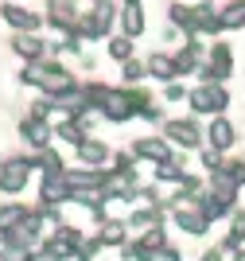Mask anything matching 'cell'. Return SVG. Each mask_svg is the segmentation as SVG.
<instances>
[{"mask_svg":"<svg viewBox=\"0 0 245 261\" xmlns=\"http://www.w3.org/2000/svg\"><path fill=\"white\" fill-rule=\"evenodd\" d=\"M222 172L230 175V179H234L237 187L245 184V164H241V160H230V164H222Z\"/></svg>","mask_w":245,"mask_h":261,"instance_id":"33","label":"cell"},{"mask_svg":"<svg viewBox=\"0 0 245 261\" xmlns=\"http://www.w3.org/2000/svg\"><path fill=\"white\" fill-rule=\"evenodd\" d=\"M222 253H226L222 246H218V250H206V253H203V261H222Z\"/></svg>","mask_w":245,"mask_h":261,"instance_id":"38","label":"cell"},{"mask_svg":"<svg viewBox=\"0 0 245 261\" xmlns=\"http://www.w3.org/2000/svg\"><path fill=\"white\" fill-rule=\"evenodd\" d=\"M47 246H51V250L66 261V257H74V253L82 250V234H78L74 226H59V230L51 234V238H47Z\"/></svg>","mask_w":245,"mask_h":261,"instance_id":"12","label":"cell"},{"mask_svg":"<svg viewBox=\"0 0 245 261\" xmlns=\"http://www.w3.org/2000/svg\"><path fill=\"white\" fill-rule=\"evenodd\" d=\"M128 152L137 156V160H148V164H168L171 160V141L168 137H140V141H132Z\"/></svg>","mask_w":245,"mask_h":261,"instance_id":"6","label":"cell"},{"mask_svg":"<svg viewBox=\"0 0 245 261\" xmlns=\"http://www.w3.org/2000/svg\"><path fill=\"white\" fill-rule=\"evenodd\" d=\"M140 246H144V250H160V246H168V234H164V226H152V230H144Z\"/></svg>","mask_w":245,"mask_h":261,"instance_id":"30","label":"cell"},{"mask_svg":"<svg viewBox=\"0 0 245 261\" xmlns=\"http://www.w3.org/2000/svg\"><path fill=\"white\" fill-rule=\"evenodd\" d=\"M20 137L28 144H32L35 152H39V148H51V141H55V129L51 125H47V121H39V117H28L20 125Z\"/></svg>","mask_w":245,"mask_h":261,"instance_id":"11","label":"cell"},{"mask_svg":"<svg viewBox=\"0 0 245 261\" xmlns=\"http://www.w3.org/2000/svg\"><path fill=\"white\" fill-rule=\"evenodd\" d=\"M218 28H222V16L210 4H199L195 8V32H218Z\"/></svg>","mask_w":245,"mask_h":261,"instance_id":"24","label":"cell"},{"mask_svg":"<svg viewBox=\"0 0 245 261\" xmlns=\"http://www.w3.org/2000/svg\"><path fill=\"white\" fill-rule=\"evenodd\" d=\"M164 98H168V101H179V98H187V90H183L179 82H168V90H164Z\"/></svg>","mask_w":245,"mask_h":261,"instance_id":"37","label":"cell"},{"mask_svg":"<svg viewBox=\"0 0 245 261\" xmlns=\"http://www.w3.org/2000/svg\"><path fill=\"white\" fill-rule=\"evenodd\" d=\"M210 191L218 199H226V203H234V199H237V184L226 172H210Z\"/></svg>","mask_w":245,"mask_h":261,"instance_id":"22","label":"cell"},{"mask_svg":"<svg viewBox=\"0 0 245 261\" xmlns=\"http://www.w3.org/2000/svg\"><path fill=\"white\" fill-rule=\"evenodd\" d=\"M12 51L20 55V59H28V63H39L43 55H47V47H43V39H35L32 32H20L12 39Z\"/></svg>","mask_w":245,"mask_h":261,"instance_id":"14","label":"cell"},{"mask_svg":"<svg viewBox=\"0 0 245 261\" xmlns=\"http://www.w3.org/2000/svg\"><path fill=\"white\" fill-rule=\"evenodd\" d=\"M234 261H245V250H234Z\"/></svg>","mask_w":245,"mask_h":261,"instance_id":"39","label":"cell"},{"mask_svg":"<svg viewBox=\"0 0 245 261\" xmlns=\"http://www.w3.org/2000/svg\"><path fill=\"white\" fill-rule=\"evenodd\" d=\"M28 215H32V211L20 207V203H4V207H0V238H4V234H12V230L20 226Z\"/></svg>","mask_w":245,"mask_h":261,"instance_id":"19","label":"cell"},{"mask_svg":"<svg viewBox=\"0 0 245 261\" xmlns=\"http://www.w3.org/2000/svg\"><path fill=\"white\" fill-rule=\"evenodd\" d=\"M39 199H43V207L70 203V184H66V175H43L39 179Z\"/></svg>","mask_w":245,"mask_h":261,"instance_id":"9","label":"cell"},{"mask_svg":"<svg viewBox=\"0 0 245 261\" xmlns=\"http://www.w3.org/2000/svg\"><path fill=\"white\" fill-rule=\"evenodd\" d=\"M183 175H187V168H183V160H175V156H171L168 164H156V184H183Z\"/></svg>","mask_w":245,"mask_h":261,"instance_id":"20","label":"cell"},{"mask_svg":"<svg viewBox=\"0 0 245 261\" xmlns=\"http://www.w3.org/2000/svg\"><path fill=\"white\" fill-rule=\"evenodd\" d=\"M55 137H59V141H63V144H74V148H78V144H82L86 137H90V133L82 129V121H70V117H66L63 125L55 129Z\"/></svg>","mask_w":245,"mask_h":261,"instance_id":"21","label":"cell"},{"mask_svg":"<svg viewBox=\"0 0 245 261\" xmlns=\"http://www.w3.org/2000/svg\"><path fill=\"white\" fill-rule=\"evenodd\" d=\"M0 261H28V250H20V246H8V242H4V250H0Z\"/></svg>","mask_w":245,"mask_h":261,"instance_id":"35","label":"cell"},{"mask_svg":"<svg viewBox=\"0 0 245 261\" xmlns=\"http://www.w3.org/2000/svg\"><path fill=\"white\" fill-rule=\"evenodd\" d=\"M241 242H245V215H237L230 234H226V242H222V250H241Z\"/></svg>","mask_w":245,"mask_h":261,"instance_id":"28","label":"cell"},{"mask_svg":"<svg viewBox=\"0 0 245 261\" xmlns=\"http://www.w3.org/2000/svg\"><path fill=\"white\" fill-rule=\"evenodd\" d=\"M128 238V222L121 218H101V230H97V242L101 246H125Z\"/></svg>","mask_w":245,"mask_h":261,"instance_id":"17","label":"cell"},{"mask_svg":"<svg viewBox=\"0 0 245 261\" xmlns=\"http://www.w3.org/2000/svg\"><path fill=\"white\" fill-rule=\"evenodd\" d=\"M171 222L183 230V234H191V238H199V234H206V222L203 218V211L195 207V203H179V207H171Z\"/></svg>","mask_w":245,"mask_h":261,"instance_id":"7","label":"cell"},{"mask_svg":"<svg viewBox=\"0 0 245 261\" xmlns=\"http://www.w3.org/2000/svg\"><path fill=\"white\" fill-rule=\"evenodd\" d=\"M144 66H148V74L160 78V82H171V78H175V63H171V55H152Z\"/></svg>","mask_w":245,"mask_h":261,"instance_id":"23","label":"cell"},{"mask_svg":"<svg viewBox=\"0 0 245 261\" xmlns=\"http://www.w3.org/2000/svg\"><path fill=\"white\" fill-rule=\"evenodd\" d=\"M206 141H210V148L226 152V148L237 141V137H234V125H230L226 117H214V121H210V133H206Z\"/></svg>","mask_w":245,"mask_h":261,"instance_id":"16","label":"cell"},{"mask_svg":"<svg viewBox=\"0 0 245 261\" xmlns=\"http://www.w3.org/2000/svg\"><path fill=\"white\" fill-rule=\"evenodd\" d=\"M28 261H63V257H59V253H55L51 246H47V242H43L39 250H32V253H28Z\"/></svg>","mask_w":245,"mask_h":261,"instance_id":"34","label":"cell"},{"mask_svg":"<svg viewBox=\"0 0 245 261\" xmlns=\"http://www.w3.org/2000/svg\"><path fill=\"white\" fill-rule=\"evenodd\" d=\"M0 16H4V20H8L16 32H39V23H43L39 12L23 8V4H4V8H0Z\"/></svg>","mask_w":245,"mask_h":261,"instance_id":"10","label":"cell"},{"mask_svg":"<svg viewBox=\"0 0 245 261\" xmlns=\"http://www.w3.org/2000/svg\"><path fill=\"white\" fill-rule=\"evenodd\" d=\"M32 168H35L32 156H8L0 164V191L4 195H20L28 187V179H32Z\"/></svg>","mask_w":245,"mask_h":261,"instance_id":"2","label":"cell"},{"mask_svg":"<svg viewBox=\"0 0 245 261\" xmlns=\"http://www.w3.org/2000/svg\"><path fill=\"white\" fill-rule=\"evenodd\" d=\"M218 16H222V28H241L245 23V0H230Z\"/></svg>","mask_w":245,"mask_h":261,"instance_id":"25","label":"cell"},{"mask_svg":"<svg viewBox=\"0 0 245 261\" xmlns=\"http://www.w3.org/2000/svg\"><path fill=\"white\" fill-rule=\"evenodd\" d=\"M74 152H78V164H82V168H97V172H105V164L113 160L109 144H105V141H97V137H86V141L78 144Z\"/></svg>","mask_w":245,"mask_h":261,"instance_id":"8","label":"cell"},{"mask_svg":"<svg viewBox=\"0 0 245 261\" xmlns=\"http://www.w3.org/2000/svg\"><path fill=\"white\" fill-rule=\"evenodd\" d=\"M187 98H191L195 113H222V109L230 106V94H226L218 82H203V86H195Z\"/></svg>","mask_w":245,"mask_h":261,"instance_id":"3","label":"cell"},{"mask_svg":"<svg viewBox=\"0 0 245 261\" xmlns=\"http://www.w3.org/2000/svg\"><path fill=\"white\" fill-rule=\"evenodd\" d=\"M51 109H55V101H51V98H39V101H35V106H32V117L47 121V117H51Z\"/></svg>","mask_w":245,"mask_h":261,"instance_id":"36","label":"cell"},{"mask_svg":"<svg viewBox=\"0 0 245 261\" xmlns=\"http://www.w3.org/2000/svg\"><path fill=\"white\" fill-rule=\"evenodd\" d=\"M152 226H160V211H156V207L137 211V215L128 218V230H152Z\"/></svg>","mask_w":245,"mask_h":261,"instance_id":"26","label":"cell"},{"mask_svg":"<svg viewBox=\"0 0 245 261\" xmlns=\"http://www.w3.org/2000/svg\"><path fill=\"white\" fill-rule=\"evenodd\" d=\"M203 168L206 172H222V152L218 148H203Z\"/></svg>","mask_w":245,"mask_h":261,"instance_id":"32","label":"cell"},{"mask_svg":"<svg viewBox=\"0 0 245 261\" xmlns=\"http://www.w3.org/2000/svg\"><path fill=\"white\" fill-rule=\"evenodd\" d=\"M137 113V101H132V94L128 90H109L105 101H101V117L113 121V125H121V121H128Z\"/></svg>","mask_w":245,"mask_h":261,"instance_id":"5","label":"cell"},{"mask_svg":"<svg viewBox=\"0 0 245 261\" xmlns=\"http://www.w3.org/2000/svg\"><path fill=\"white\" fill-rule=\"evenodd\" d=\"M144 261H179V250L175 246H160V250H148Z\"/></svg>","mask_w":245,"mask_h":261,"instance_id":"31","label":"cell"},{"mask_svg":"<svg viewBox=\"0 0 245 261\" xmlns=\"http://www.w3.org/2000/svg\"><path fill=\"white\" fill-rule=\"evenodd\" d=\"M164 137L179 148H199L203 144V129L195 125L191 117H175V121H164Z\"/></svg>","mask_w":245,"mask_h":261,"instance_id":"4","label":"cell"},{"mask_svg":"<svg viewBox=\"0 0 245 261\" xmlns=\"http://www.w3.org/2000/svg\"><path fill=\"white\" fill-rule=\"evenodd\" d=\"M121 78H125L128 86H137V82H144V78H148V66L137 63V59H128V63H121Z\"/></svg>","mask_w":245,"mask_h":261,"instance_id":"27","label":"cell"},{"mask_svg":"<svg viewBox=\"0 0 245 261\" xmlns=\"http://www.w3.org/2000/svg\"><path fill=\"white\" fill-rule=\"evenodd\" d=\"M23 82L28 86H39V94L43 98H66L70 90H78V82H74V74L66 70V66H59V63H28L23 66Z\"/></svg>","mask_w":245,"mask_h":261,"instance_id":"1","label":"cell"},{"mask_svg":"<svg viewBox=\"0 0 245 261\" xmlns=\"http://www.w3.org/2000/svg\"><path fill=\"white\" fill-rule=\"evenodd\" d=\"M109 55H113L117 63H128V59H132V39H128V35H117V39H109Z\"/></svg>","mask_w":245,"mask_h":261,"instance_id":"29","label":"cell"},{"mask_svg":"<svg viewBox=\"0 0 245 261\" xmlns=\"http://www.w3.org/2000/svg\"><path fill=\"white\" fill-rule=\"evenodd\" d=\"M195 207L203 211V218H206V222H214V218L230 215V207H234V203H226V199H218L214 191H206V195H195Z\"/></svg>","mask_w":245,"mask_h":261,"instance_id":"18","label":"cell"},{"mask_svg":"<svg viewBox=\"0 0 245 261\" xmlns=\"http://www.w3.org/2000/svg\"><path fill=\"white\" fill-rule=\"evenodd\" d=\"M230 66H234V55H230L226 43H218L210 51V63L203 66V78H206V82H222V78L230 74Z\"/></svg>","mask_w":245,"mask_h":261,"instance_id":"13","label":"cell"},{"mask_svg":"<svg viewBox=\"0 0 245 261\" xmlns=\"http://www.w3.org/2000/svg\"><path fill=\"white\" fill-rule=\"evenodd\" d=\"M121 28H125L128 39H137L144 32V8H140V0H125V8H121Z\"/></svg>","mask_w":245,"mask_h":261,"instance_id":"15","label":"cell"}]
</instances>
